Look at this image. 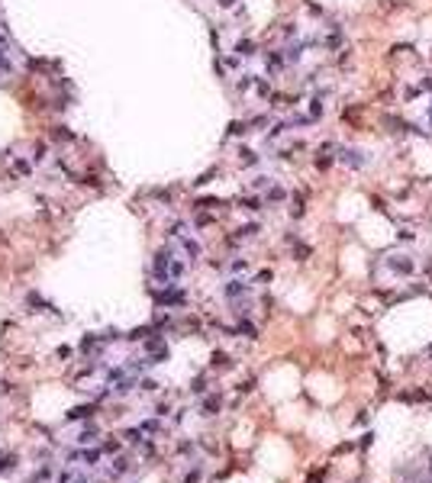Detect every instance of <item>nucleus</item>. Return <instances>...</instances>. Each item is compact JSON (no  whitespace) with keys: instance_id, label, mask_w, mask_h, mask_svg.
Instances as JSON below:
<instances>
[{"instance_id":"nucleus-14","label":"nucleus","mask_w":432,"mask_h":483,"mask_svg":"<svg viewBox=\"0 0 432 483\" xmlns=\"http://www.w3.org/2000/svg\"><path fill=\"white\" fill-rule=\"evenodd\" d=\"M52 138H55V142H74V132H71L68 126H55V129H52Z\"/></svg>"},{"instance_id":"nucleus-32","label":"nucleus","mask_w":432,"mask_h":483,"mask_svg":"<svg viewBox=\"0 0 432 483\" xmlns=\"http://www.w3.org/2000/svg\"><path fill=\"white\" fill-rule=\"evenodd\" d=\"M0 48H3V36H0Z\"/></svg>"},{"instance_id":"nucleus-15","label":"nucleus","mask_w":432,"mask_h":483,"mask_svg":"<svg viewBox=\"0 0 432 483\" xmlns=\"http://www.w3.org/2000/svg\"><path fill=\"white\" fill-rule=\"evenodd\" d=\"M181 245H184V252H187V254H191V261H193V258H200V245H197L193 238L181 235Z\"/></svg>"},{"instance_id":"nucleus-10","label":"nucleus","mask_w":432,"mask_h":483,"mask_svg":"<svg viewBox=\"0 0 432 483\" xmlns=\"http://www.w3.org/2000/svg\"><path fill=\"white\" fill-rule=\"evenodd\" d=\"M284 62H287V58H284L281 52H268V55H264V65H268L271 74H278V71L284 68Z\"/></svg>"},{"instance_id":"nucleus-19","label":"nucleus","mask_w":432,"mask_h":483,"mask_svg":"<svg viewBox=\"0 0 432 483\" xmlns=\"http://www.w3.org/2000/svg\"><path fill=\"white\" fill-rule=\"evenodd\" d=\"M216 207H223L216 197H203V200H197V209H216Z\"/></svg>"},{"instance_id":"nucleus-12","label":"nucleus","mask_w":432,"mask_h":483,"mask_svg":"<svg viewBox=\"0 0 432 483\" xmlns=\"http://www.w3.org/2000/svg\"><path fill=\"white\" fill-rule=\"evenodd\" d=\"M100 345H103V338H97V335H84V338H81V351H84V354L100 351Z\"/></svg>"},{"instance_id":"nucleus-17","label":"nucleus","mask_w":432,"mask_h":483,"mask_svg":"<svg viewBox=\"0 0 432 483\" xmlns=\"http://www.w3.org/2000/svg\"><path fill=\"white\" fill-rule=\"evenodd\" d=\"M239 207H242V209H248V213H258V209H262V200H258V197H242V200H239Z\"/></svg>"},{"instance_id":"nucleus-1","label":"nucleus","mask_w":432,"mask_h":483,"mask_svg":"<svg viewBox=\"0 0 432 483\" xmlns=\"http://www.w3.org/2000/svg\"><path fill=\"white\" fill-rule=\"evenodd\" d=\"M387 268L394 271V274H413V271H416V264H413V258H409V254H394V258H387Z\"/></svg>"},{"instance_id":"nucleus-27","label":"nucleus","mask_w":432,"mask_h":483,"mask_svg":"<svg viewBox=\"0 0 432 483\" xmlns=\"http://www.w3.org/2000/svg\"><path fill=\"white\" fill-rule=\"evenodd\" d=\"M0 71H3V74H7V71H13V65H10V58L3 55V48H0Z\"/></svg>"},{"instance_id":"nucleus-25","label":"nucleus","mask_w":432,"mask_h":483,"mask_svg":"<svg viewBox=\"0 0 432 483\" xmlns=\"http://www.w3.org/2000/svg\"><path fill=\"white\" fill-rule=\"evenodd\" d=\"M42 158H46V142H39V145H32V161L39 164Z\"/></svg>"},{"instance_id":"nucleus-9","label":"nucleus","mask_w":432,"mask_h":483,"mask_svg":"<svg viewBox=\"0 0 432 483\" xmlns=\"http://www.w3.org/2000/svg\"><path fill=\"white\" fill-rule=\"evenodd\" d=\"M94 413H97V406H94V403H87V406H74V409H68V422H77V419H91Z\"/></svg>"},{"instance_id":"nucleus-28","label":"nucleus","mask_w":432,"mask_h":483,"mask_svg":"<svg viewBox=\"0 0 432 483\" xmlns=\"http://www.w3.org/2000/svg\"><path fill=\"white\" fill-rule=\"evenodd\" d=\"M236 87H239V91H248V87H252V74H242V81Z\"/></svg>"},{"instance_id":"nucleus-18","label":"nucleus","mask_w":432,"mask_h":483,"mask_svg":"<svg viewBox=\"0 0 432 483\" xmlns=\"http://www.w3.org/2000/svg\"><path fill=\"white\" fill-rule=\"evenodd\" d=\"M236 332H239V335H245V338H258V329H255V325H252L248 319H242V322H239V329H236Z\"/></svg>"},{"instance_id":"nucleus-2","label":"nucleus","mask_w":432,"mask_h":483,"mask_svg":"<svg viewBox=\"0 0 432 483\" xmlns=\"http://www.w3.org/2000/svg\"><path fill=\"white\" fill-rule=\"evenodd\" d=\"M103 458V451L100 448H84V451H74V454H68V460H81L84 467H97V460Z\"/></svg>"},{"instance_id":"nucleus-8","label":"nucleus","mask_w":432,"mask_h":483,"mask_svg":"<svg viewBox=\"0 0 432 483\" xmlns=\"http://www.w3.org/2000/svg\"><path fill=\"white\" fill-rule=\"evenodd\" d=\"M129 467H132L129 458H116L113 464H110V477H113V480H120L123 474H129Z\"/></svg>"},{"instance_id":"nucleus-6","label":"nucleus","mask_w":432,"mask_h":483,"mask_svg":"<svg viewBox=\"0 0 432 483\" xmlns=\"http://www.w3.org/2000/svg\"><path fill=\"white\" fill-rule=\"evenodd\" d=\"M339 158H342V164H348V168H361L364 161H368V158H364V152H352V148H342Z\"/></svg>"},{"instance_id":"nucleus-11","label":"nucleus","mask_w":432,"mask_h":483,"mask_svg":"<svg viewBox=\"0 0 432 483\" xmlns=\"http://www.w3.org/2000/svg\"><path fill=\"white\" fill-rule=\"evenodd\" d=\"M210 368L213 370H226V368H232V358L226 351H213V358H210Z\"/></svg>"},{"instance_id":"nucleus-23","label":"nucleus","mask_w":432,"mask_h":483,"mask_svg":"<svg viewBox=\"0 0 432 483\" xmlns=\"http://www.w3.org/2000/svg\"><path fill=\"white\" fill-rule=\"evenodd\" d=\"M139 390H145V393H155V390H158V384H155L152 377H142V380H139Z\"/></svg>"},{"instance_id":"nucleus-31","label":"nucleus","mask_w":432,"mask_h":483,"mask_svg":"<svg viewBox=\"0 0 432 483\" xmlns=\"http://www.w3.org/2000/svg\"><path fill=\"white\" fill-rule=\"evenodd\" d=\"M219 7H223V10H232V7H236V0H219Z\"/></svg>"},{"instance_id":"nucleus-16","label":"nucleus","mask_w":432,"mask_h":483,"mask_svg":"<svg viewBox=\"0 0 432 483\" xmlns=\"http://www.w3.org/2000/svg\"><path fill=\"white\" fill-rule=\"evenodd\" d=\"M239 161L245 168H255V164H258V155H255L252 148H239Z\"/></svg>"},{"instance_id":"nucleus-7","label":"nucleus","mask_w":432,"mask_h":483,"mask_svg":"<svg viewBox=\"0 0 432 483\" xmlns=\"http://www.w3.org/2000/svg\"><path fill=\"white\" fill-rule=\"evenodd\" d=\"M203 415H216L219 413V409H223V399L216 396V393H207V396H203Z\"/></svg>"},{"instance_id":"nucleus-24","label":"nucleus","mask_w":432,"mask_h":483,"mask_svg":"<svg viewBox=\"0 0 432 483\" xmlns=\"http://www.w3.org/2000/svg\"><path fill=\"white\" fill-rule=\"evenodd\" d=\"M191 390H193V393H207V377H193Z\"/></svg>"},{"instance_id":"nucleus-26","label":"nucleus","mask_w":432,"mask_h":483,"mask_svg":"<svg viewBox=\"0 0 432 483\" xmlns=\"http://www.w3.org/2000/svg\"><path fill=\"white\" fill-rule=\"evenodd\" d=\"M13 460H16V454H0V470L13 467Z\"/></svg>"},{"instance_id":"nucleus-22","label":"nucleus","mask_w":432,"mask_h":483,"mask_svg":"<svg viewBox=\"0 0 432 483\" xmlns=\"http://www.w3.org/2000/svg\"><path fill=\"white\" fill-rule=\"evenodd\" d=\"M284 197H287V193L281 190V187H271V190H268V203H281Z\"/></svg>"},{"instance_id":"nucleus-30","label":"nucleus","mask_w":432,"mask_h":483,"mask_svg":"<svg viewBox=\"0 0 432 483\" xmlns=\"http://www.w3.org/2000/svg\"><path fill=\"white\" fill-rule=\"evenodd\" d=\"M103 451H110V454L120 451V441H107V445H103Z\"/></svg>"},{"instance_id":"nucleus-4","label":"nucleus","mask_w":432,"mask_h":483,"mask_svg":"<svg viewBox=\"0 0 432 483\" xmlns=\"http://www.w3.org/2000/svg\"><path fill=\"white\" fill-rule=\"evenodd\" d=\"M97 435H100V429H97V425H94V422H87L84 429L77 432V445H94V441H97Z\"/></svg>"},{"instance_id":"nucleus-5","label":"nucleus","mask_w":432,"mask_h":483,"mask_svg":"<svg viewBox=\"0 0 432 483\" xmlns=\"http://www.w3.org/2000/svg\"><path fill=\"white\" fill-rule=\"evenodd\" d=\"M55 483H91V477L84 470H62V474L55 477Z\"/></svg>"},{"instance_id":"nucleus-21","label":"nucleus","mask_w":432,"mask_h":483,"mask_svg":"<svg viewBox=\"0 0 432 483\" xmlns=\"http://www.w3.org/2000/svg\"><path fill=\"white\" fill-rule=\"evenodd\" d=\"M158 429H162V425H158L155 419H148V422H142V425H139V432H142V435H155Z\"/></svg>"},{"instance_id":"nucleus-29","label":"nucleus","mask_w":432,"mask_h":483,"mask_svg":"<svg viewBox=\"0 0 432 483\" xmlns=\"http://www.w3.org/2000/svg\"><path fill=\"white\" fill-rule=\"evenodd\" d=\"M245 268H248L245 258H236V261H232V271H245Z\"/></svg>"},{"instance_id":"nucleus-13","label":"nucleus","mask_w":432,"mask_h":483,"mask_svg":"<svg viewBox=\"0 0 432 483\" xmlns=\"http://www.w3.org/2000/svg\"><path fill=\"white\" fill-rule=\"evenodd\" d=\"M236 55H239V58H252L255 55V42L252 39H239V42H236Z\"/></svg>"},{"instance_id":"nucleus-3","label":"nucleus","mask_w":432,"mask_h":483,"mask_svg":"<svg viewBox=\"0 0 432 483\" xmlns=\"http://www.w3.org/2000/svg\"><path fill=\"white\" fill-rule=\"evenodd\" d=\"M223 293H226V297L232 299V303H236V299H239V297H248V293H252V287H248L245 280H229Z\"/></svg>"},{"instance_id":"nucleus-20","label":"nucleus","mask_w":432,"mask_h":483,"mask_svg":"<svg viewBox=\"0 0 432 483\" xmlns=\"http://www.w3.org/2000/svg\"><path fill=\"white\" fill-rule=\"evenodd\" d=\"M307 213V207H303V197H293V207H290V216L293 219H300V216Z\"/></svg>"}]
</instances>
